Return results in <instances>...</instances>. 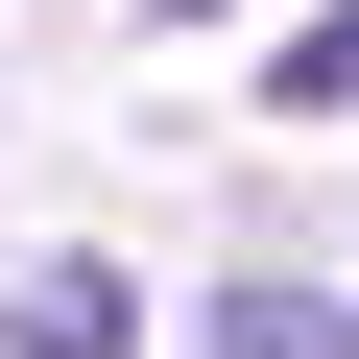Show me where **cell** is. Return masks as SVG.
<instances>
[{"mask_svg":"<svg viewBox=\"0 0 359 359\" xmlns=\"http://www.w3.org/2000/svg\"><path fill=\"white\" fill-rule=\"evenodd\" d=\"M0 359H144V287L120 264H25L0 287Z\"/></svg>","mask_w":359,"mask_h":359,"instance_id":"obj_1","label":"cell"},{"mask_svg":"<svg viewBox=\"0 0 359 359\" xmlns=\"http://www.w3.org/2000/svg\"><path fill=\"white\" fill-rule=\"evenodd\" d=\"M216 359H359L335 287H216Z\"/></svg>","mask_w":359,"mask_h":359,"instance_id":"obj_2","label":"cell"},{"mask_svg":"<svg viewBox=\"0 0 359 359\" xmlns=\"http://www.w3.org/2000/svg\"><path fill=\"white\" fill-rule=\"evenodd\" d=\"M359 96V0H335V25H287V120H335Z\"/></svg>","mask_w":359,"mask_h":359,"instance_id":"obj_3","label":"cell"}]
</instances>
